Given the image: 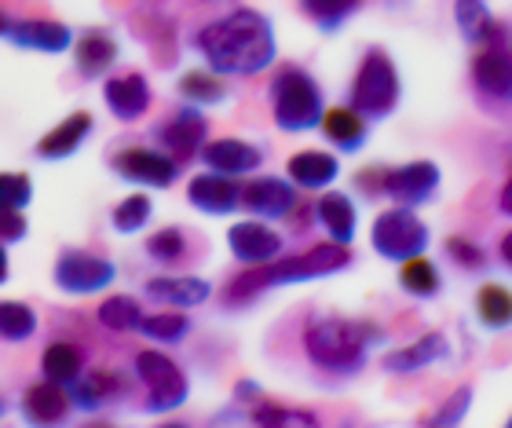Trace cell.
<instances>
[{"label": "cell", "instance_id": "cell-38", "mask_svg": "<svg viewBox=\"0 0 512 428\" xmlns=\"http://www.w3.org/2000/svg\"><path fill=\"white\" fill-rule=\"evenodd\" d=\"M246 418L253 421V425H275V428L319 425V414H311V410H304V407H282L275 399H256L253 407H246Z\"/></svg>", "mask_w": 512, "mask_h": 428}, {"label": "cell", "instance_id": "cell-34", "mask_svg": "<svg viewBox=\"0 0 512 428\" xmlns=\"http://www.w3.org/2000/svg\"><path fill=\"white\" fill-rule=\"evenodd\" d=\"M476 319H480L483 330H512V289L498 286V282H487L476 293Z\"/></svg>", "mask_w": 512, "mask_h": 428}, {"label": "cell", "instance_id": "cell-28", "mask_svg": "<svg viewBox=\"0 0 512 428\" xmlns=\"http://www.w3.org/2000/svg\"><path fill=\"white\" fill-rule=\"evenodd\" d=\"M286 176L297 183L300 191H326L341 176L337 150H297L286 161Z\"/></svg>", "mask_w": 512, "mask_h": 428}, {"label": "cell", "instance_id": "cell-42", "mask_svg": "<svg viewBox=\"0 0 512 428\" xmlns=\"http://www.w3.org/2000/svg\"><path fill=\"white\" fill-rule=\"evenodd\" d=\"M469 407H472V385H461L458 392H454V396H450L447 403L432 414V421H428V425H439V428H443V425H461V421H465V414H469Z\"/></svg>", "mask_w": 512, "mask_h": 428}, {"label": "cell", "instance_id": "cell-46", "mask_svg": "<svg viewBox=\"0 0 512 428\" xmlns=\"http://www.w3.org/2000/svg\"><path fill=\"white\" fill-rule=\"evenodd\" d=\"M498 213L512 216V176L502 183V191H498Z\"/></svg>", "mask_w": 512, "mask_h": 428}, {"label": "cell", "instance_id": "cell-14", "mask_svg": "<svg viewBox=\"0 0 512 428\" xmlns=\"http://www.w3.org/2000/svg\"><path fill=\"white\" fill-rule=\"evenodd\" d=\"M103 103L121 125H136L154 107V88H150L147 74H139V70H121V74L110 70L103 77Z\"/></svg>", "mask_w": 512, "mask_h": 428}, {"label": "cell", "instance_id": "cell-9", "mask_svg": "<svg viewBox=\"0 0 512 428\" xmlns=\"http://www.w3.org/2000/svg\"><path fill=\"white\" fill-rule=\"evenodd\" d=\"M107 165L118 180L136 183V187H150V191H165V187H172L183 172V165L172 158V154H165L161 147H147V143L114 150Z\"/></svg>", "mask_w": 512, "mask_h": 428}, {"label": "cell", "instance_id": "cell-43", "mask_svg": "<svg viewBox=\"0 0 512 428\" xmlns=\"http://www.w3.org/2000/svg\"><path fill=\"white\" fill-rule=\"evenodd\" d=\"M30 235V220L22 216V209H0V242L4 246H19Z\"/></svg>", "mask_w": 512, "mask_h": 428}, {"label": "cell", "instance_id": "cell-41", "mask_svg": "<svg viewBox=\"0 0 512 428\" xmlns=\"http://www.w3.org/2000/svg\"><path fill=\"white\" fill-rule=\"evenodd\" d=\"M447 260L450 264H458L461 271H483L487 268V253H483L472 238H465V235H450L447 238Z\"/></svg>", "mask_w": 512, "mask_h": 428}, {"label": "cell", "instance_id": "cell-30", "mask_svg": "<svg viewBox=\"0 0 512 428\" xmlns=\"http://www.w3.org/2000/svg\"><path fill=\"white\" fill-rule=\"evenodd\" d=\"M88 370V348L77 341H52L41 352V377H52L59 385H74Z\"/></svg>", "mask_w": 512, "mask_h": 428}, {"label": "cell", "instance_id": "cell-31", "mask_svg": "<svg viewBox=\"0 0 512 428\" xmlns=\"http://www.w3.org/2000/svg\"><path fill=\"white\" fill-rule=\"evenodd\" d=\"M399 289L414 300H436L443 293V271L436 268V260H428V253L410 257L399 264Z\"/></svg>", "mask_w": 512, "mask_h": 428}, {"label": "cell", "instance_id": "cell-51", "mask_svg": "<svg viewBox=\"0 0 512 428\" xmlns=\"http://www.w3.org/2000/svg\"><path fill=\"white\" fill-rule=\"evenodd\" d=\"M509 428H512V418H509Z\"/></svg>", "mask_w": 512, "mask_h": 428}, {"label": "cell", "instance_id": "cell-50", "mask_svg": "<svg viewBox=\"0 0 512 428\" xmlns=\"http://www.w3.org/2000/svg\"><path fill=\"white\" fill-rule=\"evenodd\" d=\"M4 410H8V403H4V399H0V418H4Z\"/></svg>", "mask_w": 512, "mask_h": 428}, {"label": "cell", "instance_id": "cell-18", "mask_svg": "<svg viewBox=\"0 0 512 428\" xmlns=\"http://www.w3.org/2000/svg\"><path fill=\"white\" fill-rule=\"evenodd\" d=\"M202 249H205L202 238L194 235L191 227H180V224L158 227V231L143 242L147 260H154L158 268H169V271L191 268L194 260H202Z\"/></svg>", "mask_w": 512, "mask_h": 428}, {"label": "cell", "instance_id": "cell-10", "mask_svg": "<svg viewBox=\"0 0 512 428\" xmlns=\"http://www.w3.org/2000/svg\"><path fill=\"white\" fill-rule=\"evenodd\" d=\"M150 140H154V147L172 154L180 165H187V161H194L202 154L205 140H209V118H205L202 107L180 103V107L169 110V114L150 129Z\"/></svg>", "mask_w": 512, "mask_h": 428}, {"label": "cell", "instance_id": "cell-15", "mask_svg": "<svg viewBox=\"0 0 512 428\" xmlns=\"http://www.w3.org/2000/svg\"><path fill=\"white\" fill-rule=\"evenodd\" d=\"M227 246H231V257L249 268V264H267V260L282 257L286 238L267 220L253 216V220H238V224L227 227Z\"/></svg>", "mask_w": 512, "mask_h": 428}, {"label": "cell", "instance_id": "cell-36", "mask_svg": "<svg viewBox=\"0 0 512 428\" xmlns=\"http://www.w3.org/2000/svg\"><path fill=\"white\" fill-rule=\"evenodd\" d=\"M191 330H194V322L183 308L154 311V315H143V322H139V333H143L150 344H183Z\"/></svg>", "mask_w": 512, "mask_h": 428}, {"label": "cell", "instance_id": "cell-2", "mask_svg": "<svg viewBox=\"0 0 512 428\" xmlns=\"http://www.w3.org/2000/svg\"><path fill=\"white\" fill-rule=\"evenodd\" d=\"M352 246H341V242H315V246L300 249V253H282V257L267 260V264H249L246 271H238L224 282L220 289V304L227 311H242L249 304L271 293V289L282 286H300V282H315V279H330L337 271L352 268Z\"/></svg>", "mask_w": 512, "mask_h": 428}, {"label": "cell", "instance_id": "cell-17", "mask_svg": "<svg viewBox=\"0 0 512 428\" xmlns=\"http://www.w3.org/2000/svg\"><path fill=\"white\" fill-rule=\"evenodd\" d=\"M19 410L30 425L48 428V425H63V421H70V414H74L77 407H74L70 388L52 381V377H41V381H33V385L22 392Z\"/></svg>", "mask_w": 512, "mask_h": 428}, {"label": "cell", "instance_id": "cell-45", "mask_svg": "<svg viewBox=\"0 0 512 428\" xmlns=\"http://www.w3.org/2000/svg\"><path fill=\"white\" fill-rule=\"evenodd\" d=\"M256 399H264V388L256 385V381H238V385H235V403H249V407H253Z\"/></svg>", "mask_w": 512, "mask_h": 428}, {"label": "cell", "instance_id": "cell-32", "mask_svg": "<svg viewBox=\"0 0 512 428\" xmlns=\"http://www.w3.org/2000/svg\"><path fill=\"white\" fill-rule=\"evenodd\" d=\"M176 92H180L183 103H194V107H220L227 103L231 88H227V77H220L216 70H187V74L176 81Z\"/></svg>", "mask_w": 512, "mask_h": 428}, {"label": "cell", "instance_id": "cell-3", "mask_svg": "<svg viewBox=\"0 0 512 428\" xmlns=\"http://www.w3.org/2000/svg\"><path fill=\"white\" fill-rule=\"evenodd\" d=\"M384 341V330L370 319H348V315H311L300 344L308 363L322 374L355 377L370 359V348Z\"/></svg>", "mask_w": 512, "mask_h": 428}, {"label": "cell", "instance_id": "cell-4", "mask_svg": "<svg viewBox=\"0 0 512 428\" xmlns=\"http://www.w3.org/2000/svg\"><path fill=\"white\" fill-rule=\"evenodd\" d=\"M267 103H271V121L278 132L300 136V132L319 129L326 114V92L315 81L308 66L300 63H278L271 81H267Z\"/></svg>", "mask_w": 512, "mask_h": 428}, {"label": "cell", "instance_id": "cell-29", "mask_svg": "<svg viewBox=\"0 0 512 428\" xmlns=\"http://www.w3.org/2000/svg\"><path fill=\"white\" fill-rule=\"evenodd\" d=\"M315 224L326 231V238L352 246L355 231H359V209H355L352 194L344 191H322L315 202Z\"/></svg>", "mask_w": 512, "mask_h": 428}, {"label": "cell", "instance_id": "cell-7", "mask_svg": "<svg viewBox=\"0 0 512 428\" xmlns=\"http://www.w3.org/2000/svg\"><path fill=\"white\" fill-rule=\"evenodd\" d=\"M428 242H432V231L410 205H392V209L377 213V220L370 224V246H374L377 257L392 260V264L421 257Z\"/></svg>", "mask_w": 512, "mask_h": 428}, {"label": "cell", "instance_id": "cell-13", "mask_svg": "<svg viewBox=\"0 0 512 428\" xmlns=\"http://www.w3.org/2000/svg\"><path fill=\"white\" fill-rule=\"evenodd\" d=\"M300 205V187L289 176H249L242 183V209L260 220H289Z\"/></svg>", "mask_w": 512, "mask_h": 428}, {"label": "cell", "instance_id": "cell-27", "mask_svg": "<svg viewBox=\"0 0 512 428\" xmlns=\"http://www.w3.org/2000/svg\"><path fill=\"white\" fill-rule=\"evenodd\" d=\"M319 132L337 154H359L370 143V121L352 107H326Z\"/></svg>", "mask_w": 512, "mask_h": 428}, {"label": "cell", "instance_id": "cell-24", "mask_svg": "<svg viewBox=\"0 0 512 428\" xmlns=\"http://www.w3.org/2000/svg\"><path fill=\"white\" fill-rule=\"evenodd\" d=\"M96 129V118L88 114V110H74V114H66L55 129H48L41 140L33 143V154L41 161H66L74 158L77 150L85 147L88 136Z\"/></svg>", "mask_w": 512, "mask_h": 428}, {"label": "cell", "instance_id": "cell-22", "mask_svg": "<svg viewBox=\"0 0 512 428\" xmlns=\"http://www.w3.org/2000/svg\"><path fill=\"white\" fill-rule=\"evenodd\" d=\"M74 63H77V74L85 77V81H99V77H107L114 70L121 55V44L118 37L107 30V26H88L74 37Z\"/></svg>", "mask_w": 512, "mask_h": 428}, {"label": "cell", "instance_id": "cell-23", "mask_svg": "<svg viewBox=\"0 0 512 428\" xmlns=\"http://www.w3.org/2000/svg\"><path fill=\"white\" fill-rule=\"evenodd\" d=\"M205 169L224 172V176H253L260 165H264V147H256L249 140H238V136H224V140H205L202 154H198Z\"/></svg>", "mask_w": 512, "mask_h": 428}, {"label": "cell", "instance_id": "cell-19", "mask_svg": "<svg viewBox=\"0 0 512 428\" xmlns=\"http://www.w3.org/2000/svg\"><path fill=\"white\" fill-rule=\"evenodd\" d=\"M128 392H132V381H128V374L114 370V366H96V370H85V374L70 385L74 407L85 410V414H99V410H107L110 403H118V399L128 396Z\"/></svg>", "mask_w": 512, "mask_h": 428}, {"label": "cell", "instance_id": "cell-6", "mask_svg": "<svg viewBox=\"0 0 512 428\" xmlns=\"http://www.w3.org/2000/svg\"><path fill=\"white\" fill-rule=\"evenodd\" d=\"M132 374L143 385V410L147 414H172L191 399V377L169 352L161 348H143L132 359Z\"/></svg>", "mask_w": 512, "mask_h": 428}, {"label": "cell", "instance_id": "cell-25", "mask_svg": "<svg viewBox=\"0 0 512 428\" xmlns=\"http://www.w3.org/2000/svg\"><path fill=\"white\" fill-rule=\"evenodd\" d=\"M450 355H454L450 352V341L439 330H432V333H425V337H417V341L403 344V348H392V352L381 359V366L388 374L406 377V374H421V370H428V366H436V363H447Z\"/></svg>", "mask_w": 512, "mask_h": 428}, {"label": "cell", "instance_id": "cell-33", "mask_svg": "<svg viewBox=\"0 0 512 428\" xmlns=\"http://www.w3.org/2000/svg\"><path fill=\"white\" fill-rule=\"evenodd\" d=\"M366 0H297L300 15L319 33H337L348 19L363 11Z\"/></svg>", "mask_w": 512, "mask_h": 428}, {"label": "cell", "instance_id": "cell-12", "mask_svg": "<svg viewBox=\"0 0 512 428\" xmlns=\"http://www.w3.org/2000/svg\"><path fill=\"white\" fill-rule=\"evenodd\" d=\"M472 92L487 107H512V44L476 48L469 63Z\"/></svg>", "mask_w": 512, "mask_h": 428}, {"label": "cell", "instance_id": "cell-11", "mask_svg": "<svg viewBox=\"0 0 512 428\" xmlns=\"http://www.w3.org/2000/svg\"><path fill=\"white\" fill-rule=\"evenodd\" d=\"M439 187H443V169L436 161L428 158H414L403 161L388 169L384 165V180H381V194L392 198V205H410V209H421V205L436 202Z\"/></svg>", "mask_w": 512, "mask_h": 428}, {"label": "cell", "instance_id": "cell-49", "mask_svg": "<svg viewBox=\"0 0 512 428\" xmlns=\"http://www.w3.org/2000/svg\"><path fill=\"white\" fill-rule=\"evenodd\" d=\"M8 30H11V15L0 8V37H8Z\"/></svg>", "mask_w": 512, "mask_h": 428}, {"label": "cell", "instance_id": "cell-37", "mask_svg": "<svg viewBox=\"0 0 512 428\" xmlns=\"http://www.w3.org/2000/svg\"><path fill=\"white\" fill-rule=\"evenodd\" d=\"M37 311L26 300H0V341L4 344H22L37 337Z\"/></svg>", "mask_w": 512, "mask_h": 428}, {"label": "cell", "instance_id": "cell-44", "mask_svg": "<svg viewBox=\"0 0 512 428\" xmlns=\"http://www.w3.org/2000/svg\"><path fill=\"white\" fill-rule=\"evenodd\" d=\"M381 180H384V165H374V169L355 172V187H359L366 198H381Z\"/></svg>", "mask_w": 512, "mask_h": 428}, {"label": "cell", "instance_id": "cell-40", "mask_svg": "<svg viewBox=\"0 0 512 428\" xmlns=\"http://www.w3.org/2000/svg\"><path fill=\"white\" fill-rule=\"evenodd\" d=\"M33 202V180L26 172H0V209H26Z\"/></svg>", "mask_w": 512, "mask_h": 428}, {"label": "cell", "instance_id": "cell-39", "mask_svg": "<svg viewBox=\"0 0 512 428\" xmlns=\"http://www.w3.org/2000/svg\"><path fill=\"white\" fill-rule=\"evenodd\" d=\"M150 216H154L150 194L136 191V194H128V198H121V202L110 209V227H114L118 235H139V231L150 224Z\"/></svg>", "mask_w": 512, "mask_h": 428}, {"label": "cell", "instance_id": "cell-48", "mask_svg": "<svg viewBox=\"0 0 512 428\" xmlns=\"http://www.w3.org/2000/svg\"><path fill=\"white\" fill-rule=\"evenodd\" d=\"M11 279V257H8V246L0 242V286Z\"/></svg>", "mask_w": 512, "mask_h": 428}, {"label": "cell", "instance_id": "cell-20", "mask_svg": "<svg viewBox=\"0 0 512 428\" xmlns=\"http://www.w3.org/2000/svg\"><path fill=\"white\" fill-rule=\"evenodd\" d=\"M77 33L59 19H11V30L4 41H11L19 52L66 55L74 48Z\"/></svg>", "mask_w": 512, "mask_h": 428}, {"label": "cell", "instance_id": "cell-5", "mask_svg": "<svg viewBox=\"0 0 512 428\" xmlns=\"http://www.w3.org/2000/svg\"><path fill=\"white\" fill-rule=\"evenodd\" d=\"M399 99H403V77H399V66L381 44H370L363 55H359V66H355V77L348 85V107L359 110L370 125L374 121H388L399 110Z\"/></svg>", "mask_w": 512, "mask_h": 428}, {"label": "cell", "instance_id": "cell-21", "mask_svg": "<svg viewBox=\"0 0 512 428\" xmlns=\"http://www.w3.org/2000/svg\"><path fill=\"white\" fill-rule=\"evenodd\" d=\"M454 26H458V33L472 48L512 44V26L494 19L487 0H454Z\"/></svg>", "mask_w": 512, "mask_h": 428}, {"label": "cell", "instance_id": "cell-8", "mask_svg": "<svg viewBox=\"0 0 512 428\" xmlns=\"http://www.w3.org/2000/svg\"><path fill=\"white\" fill-rule=\"evenodd\" d=\"M118 279V264L96 249L66 246L52 264V282L70 297H88V293H103Z\"/></svg>", "mask_w": 512, "mask_h": 428}, {"label": "cell", "instance_id": "cell-35", "mask_svg": "<svg viewBox=\"0 0 512 428\" xmlns=\"http://www.w3.org/2000/svg\"><path fill=\"white\" fill-rule=\"evenodd\" d=\"M96 322L110 333H139L143 322V304L132 293H114L96 308Z\"/></svg>", "mask_w": 512, "mask_h": 428}, {"label": "cell", "instance_id": "cell-16", "mask_svg": "<svg viewBox=\"0 0 512 428\" xmlns=\"http://www.w3.org/2000/svg\"><path fill=\"white\" fill-rule=\"evenodd\" d=\"M187 202L205 216H235L242 209V183L238 176L205 169L187 183Z\"/></svg>", "mask_w": 512, "mask_h": 428}, {"label": "cell", "instance_id": "cell-47", "mask_svg": "<svg viewBox=\"0 0 512 428\" xmlns=\"http://www.w3.org/2000/svg\"><path fill=\"white\" fill-rule=\"evenodd\" d=\"M498 260L512 271V227L502 235V242H498Z\"/></svg>", "mask_w": 512, "mask_h": 428}, {"label": "cell", "instance_id": "cell-26", "mask_svg": "<svg viewBox=\"0 0 512 428\" xmlns=\"http://www.w3.org/2000/svg\"><path fill=\"white\" fill-rule=\"evenodd\" d=\"M143 297L165 308H198L213 297V286L198 275H154L143 282Z\"/></svg>", "mask_w": 512, "mask_h": 428}, {"label": "cell", "instance_id": "cell-1", "mask_svg": "<svg viewBox=\"0 0 512 428\" xmlns=\"http://www.w3.org/2000/svg\"><path fill=\"white\" fill-rule=\"evenodd\" d=\"M191 48L205 59L209 70L220 77H256L271 70L278 59L275 22L256 8H231L198 26Z\"/></svg>", "mask_w": 512, "mask_h": 428}]
</instances>
